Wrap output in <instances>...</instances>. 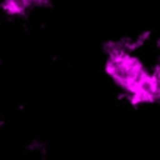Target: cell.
<instances>
[{"instance_id": "3", "label": "cell", "mask_w": 160, "mask_h": 160, "mask_svg": "<svg viewBox=\"0 0 160 160\" xmlns=\"http://www.w3.org/2000/svg\"><path fill=\"white\" fill-rule=\"evenodd\" d=\"M2 125H4V119H2V116L0 115V129L2 128Z\"/></svg>"}, {"instance_id": "2", "label": "cell", "mask_w": 160, "mask_h": 160, "mask_svg": "<svg viewBox=\"0 0 160 160\" xmlns=\"http://www.w3.org/2000/svg\"><path fill=\"white\" fill-rule=\"evenodd\" d=\"M50 0H1L0 9L8 18L21 19L35 10L46 8Z\"/></svg>"}, {"instance_id": "1", "label": "cell", "mask_w": 160, "mask_h": 160, "mask_svg": "<svg viewBox=\"0 0 160 160\" xmlns=\"http://www.w3.org/2000/svg\"><path fill=\"white\" fill-rule=\"evenodd\" d=\"M150 31L105 41L102 70L125 102L134 108L160 105V59L146 48Z\"/></svg>"}]
</instances>
